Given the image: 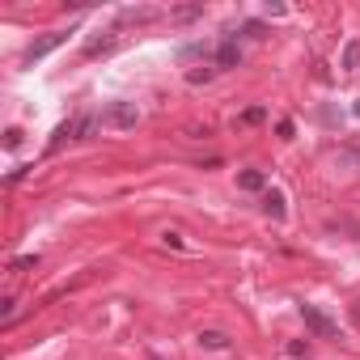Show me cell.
Returning a JSON list of instances; mask_svg holds the SVG:
<instances>
[{
  "label": "cell",
  "mask_w": 360,
  "mask_h": 360,
  "mask_svg": "<svg viewBox=\"0 0 360 360\" xmlns=\"http://www.w3.org/2000/svg\"><path fill=\"white\" fill-rule=\"evenodd\" d=\"M217 64H221V68H237V42H233V38H225V42H221Z\"/></svg>",
  "instance_id": "obj_4"
},
{
  "label": "cell",
  "mask_w": 360,
  "mask_h": 360,
  "mask_svg": "<svg viewBox=\"0 0 360 360\" xmlns=\"http://www.w3.org/2000/svg\"><path fill=\"white\" fill-rule=\"evenodd\" d=\"M5 144L17 148V144H22V127H9V132H5Z\"/></svg>",
  "instance_id": "obj_12"
},
{
  "label": "cell",
  "mask_w": 360,
  "mask_h": 360,
  "mask_svg": "<svg viewBox=\"0 0 360 360\" xmlns=\"http://www.w3.org/2000/svg\"><path fill=\"white\" fill-rule=\"evenodd\" d=\"M60 42H64V34H47V38L30 42V47H26V60H42V56H51V51H56Z\"/></svg>",
  "instance_id": "obj_2"
},
{
  "label": "cell",
  "mask_w": 360,
  "mask_h": 360,
  "mask_svg": "<svg viewBox=\"0 0 360 360\" xmlns=\"http://www.w3.org/2000/svg\"><path fill=\"white\" fill-rule=\"evenodd\" d=\"M263 182H267V178H263L259 170H242V174H237V187H242V191H263Z\"/></svg>",
  "instance_id": "obj_5"
},
{
  "label": "cell",
  "mask_w": 360,
  "mask_h": 360,
  "mask_svg": "<svg viewBox=\"0 0 360 360\" xmlns=\"http://www.w3.org/2000/svg\"><path fill=\"white\" fill-rule=\"evenodd\" d=\"M301 318H305V327H310L318 339H331V335H335V322H331L327 314H318L314 305H301Z\"/></svg>",
  "instance_id": "obj_1"
},
{
  "label": "cell",
  "mask_w": 360,
  "mask_h": 360,
  "mask_svg": "<svg viewBox=\"0 0 360 360\" xmlns=\"http://www.w3.org/2000/svg\"><path fill=\"white\" fill-rule=\"evenodd\" d=\"M199 343H203V347H212V352H221V347H229V335H221V331H203Z\"/></svg>",
  "instance_id": "obj_7"
},
{
  "label": "cell",
  "mask_w": 360,
  "mask_h": 360,
  "mask_svg": "<svg viewBox=\"0 0 360 360\" xmlns=\"http://www.w3.org/2000/svg\"><path fill=\"white\" fill-rule=\"evenodd\" d=\"M356 111H360V102H356Z\"/></svg>",
  "instance_id": "obj_13"
},
{
  "label": "cell",
  "mask_w": 360,
  "mask_h": 360,
  "mask_svg": "<svg viewBox=\"0 0 360 360\" xmlns=\"http://www.w3.org/2000/svg\"><path fill=\"white\" fill-rule=\"evenodd\" d=\"M38 259H34V254H22V259H13V272H26V267H34Z\"/></svg>",
  "instance_id": "obj_11"
},
{
  "label": "cell",
  "mask_w": 360,
  "mask_h": 360,
  "mask_svg": "<svg viewBox=\"0 0 360 360\" xmlns=\"http://www.w3.org/2000/svg\"><path fill=\"white\" fill-rule=\"evenodd\" d=\"M107 123H115V127H132V123H136V107H127V102H115V107L107 111Z\"/></svg>",
  "instance_id": "obj_3"
},
{
  "label": "cell",
  "mask_w": 360,
  "mask_h": 360,
  "mask_svg": "<svg viewBox=\"0 0 360 360\" xmlns=\"http://www.w3.org/2000/svg\"><path fill=\"white\" fill-rule=\"evenodd\" d=\"M263 208H267V217L280 221V217H284V195H280V191H267V195H263Z\"/></svg>",
  "instance_id": "obj_6"
},
{
  "label": "cell",
  "mask_w": 360,
  "mask_h": 360,
  "mask_svg": "<svg viewBox=\"0 0 360 360\" xmlns=\"http://www.w3.org/2000/svg\"><path fill=\"white\" fill-rule=\"evenodd\" d=\"M242 123H263V107H250V111L242 115Z\"/></svg>",
  "instance_id": "obj_10"
},
{
  "label": "cell",
  "mask_w": 360,
  "mask_h": 360,
  "mask_svg": "<svg viewBox=\"0 0 360 360\" xmlns=\"http://www.w3.org/2000/svg\"><path fill=\"white\" fill-rule=\"evenodd\" d=\"M111 42H115L111 34H102V38H89V42H85V56H97V51H107Z\"/></svg>",
  "instance_id": "obj_9"
},
{
  "label": "cell",
  "mask_w": 360,
  "mask_h": 360,
  "mask_svg": "<svg viewBox=\"0 0 360 360\" xmlns=\"http://www.w3.org/2000/svg\"><path fill=\"white\" fill-rule=\"evenodd\" d=\"M343 68H347V72L360 68V38H352V42L343 47Z\"/></svg>",
  "instance_id": "obj_8"
}]
</instances>
